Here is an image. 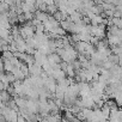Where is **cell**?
Wrapping results in <instances>:
<instances>
[{"label":"cell","mask_w":122,"mask_h":122,"mask_svg":"<svg viewBox=\"0 0 122 122\" xmlns=\"http://www.w3.org/2000/svg\"><path fill=\"white\" fill-rule=\"evenodd\" d=\"M68 18H70V20H71L72 23L78 24V23H81V20H83V15H81L80 12L76 11V12H74V13H72Z\"/></svg>","instance_id":"ba28073f"},{"label":"cell","mask_w":122,"mask_h":122,"mask_svg":"<svg viewBox=\"0 0 122 122\" xmlns=\"http://www.w3.org/2000/svg\"><path fill=\"white\" fill-rule=\"evenodd\" d=\"M105 31H107V26L103 24L91 25V36L92 37H98L99 40H103L105 37Z\"/></svg>","instance_id":"7a4b0ae2"},{"label":"cell","mask_w":122,"mask_h":122,"mask_svg":"<svg viewBox=\"0 0 122 122\" xmlns=\"http://www.w3.org/2000/svg\"><path fill=\"white\" fill-rule=\"evenodd\" d=\"M114 101H115V103L117 104L118 108H122V93H117V95L115 96Z\"/></svg>","instance_id":"30bf717a"},{"label":"cell","mask_w":122,"mask_h":122,"mask_svg":"<svg viewBox=\"0 0 122 122\" xmlns=\"http://www.w3.org/2000/svg\"><path fill=\"white\" fill-rule=\"evenodd\" d=\"M101 111H102V114H103L107 118H109V116H110V111H111V110H110V108H109L108 105H105V104H104V105H103V108L101 109Z\"/></svg>","instance_id":"9c48e42d"},{"label":"cell","mask_w":122,"mask_h":122,"mask_svg":"<svg viewBox=\"0 0 122 122\" xmlns=\"http://www.w3.org/2000/svg\"><path fill=\"white\" fill-rule=\"evenodd\" d=\"M19 32H20V36L24 38V40H28V38H32L35 36V26L30 23H25L23 24L20 28H19Z\"/></svg>","instance_id":"6da1fadb"},{"label":"cell","mask_w":122,"mask_h":122,"mask_svg":"<svg viewBox=\"0 0 122 122\" xmlns=\"http://www.w3.org/2000/svg\"><path fill=\"white\" fill-rule=\"evenodd\" d=\"M48 18H49V15L47 13V12H41V11H36V13H35V19H37L40 23H46L47 20H48Z\"/></svg>","instance_id":"52a82bcc"},{"label":"cell","mask_w":122,"mask_h":122,"mask_svg":"<svg viewBox=\"0 0 122 122\" xmlns=\"http://www.w3.org/2000/svg\"><path fill=\"white\" fill-rule=\"evenodd\" d=\"M34 60H35V64H36V65L43 67V66L48 62V56L44 55V54H42L41 51L36 50V53H35V55H34Z\"/></svg>","instance_id":"3957f363"},{"label":"cell","mask_w":122,"mask_h":122,"mask_svg":"<svg viewBox=\"0 0 122 122\" xmlns=\"http://www.w3.org/2000/svg\"><path fill=\"white\" fill-rule=\"evenodd\" d=\"M28 68H29V74L31 77H40L42 74V72H43L42 67L36 65V64H32V65L28 66Z\"/></svg>","instance_id":"277c9868"},{"label":"cell","mask_w":122,"mask_h":122,"mask_svg":"<svg viewBox=\"0 0 122 122\" xmlns=\"http://www.w3.org/2000/svg\"><path fill=\"white\" fill-rule=\"evenodd\" d=\"M107 41H108V44H109L110 47H118V46H121V38H120L118 36H116V35H110V34H108Z\"/></svg>","instance_id":"5b68a950"},{"label":"cell","mask_w":122,"mask_h":122,"mask_svg":"<svg viewBox=\"0 0 122 122\" xmlns=\"http://www.w3.org/2000/svg\"><path fill=\"white\" fill-rule=\"evenodd\" d=\"M51 77L54 78V80H55L56 83H59V81H61V80L66 79V73L61 70V68H56V70H54Z\"/></svg>","instance_id":"8992f818"}]
</instances>
